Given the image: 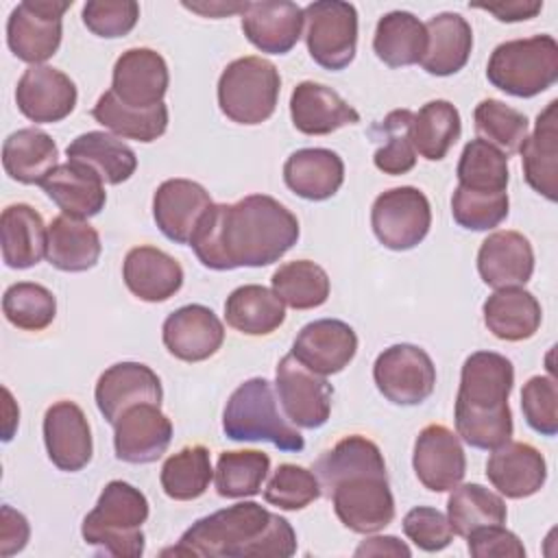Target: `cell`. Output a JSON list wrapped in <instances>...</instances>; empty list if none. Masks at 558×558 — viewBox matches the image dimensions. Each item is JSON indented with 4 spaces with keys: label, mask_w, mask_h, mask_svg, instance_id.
Wrapping results in <instances>:
<instances>
[{
    "label": "cell",
    "mask_w": 558,
    "mask_h": 558,
    "mask_svg": "<svg viewBox=\"0 0 558 558\" xmlns=\"http://www.w3.org/2000/svg\"><path fill=\"white\" fill-rule=\"evenodd\" d=\"M296 216L268 194L238 203H214L201 218L190 246L211 270L259 268L279 262L299 240Z\"/></svg>",
    "instance_id": "obj_1"
},
{
    "label": "cell",
    "mask_w": 558,
    "mask_h": 558,
    "mask_svg": "<svg viewBox=\"0 0 558 558\" xmlns=\"http://www.w3.org/2000/svg\"><path fill=\"white\" fill-rule=\"evenodd\" d=\"M296 534L288 519L255 501H240L194 521L163 556L201 558H288Z\"/></svg>",
    "instance_id": "obj_2"
},
{
    "label": "cell",
    "mask_w": 558,
    "mask_h": 558,
    "mask_svg": "<svg viewBox=\"0 0 558 558\" xmlns=\"http://www.w3.org/2000/svg\"><path fill=\"white\" fill-rule=\"evenodd\" d=\"M514 386L512 362L495 351L471 353L460 371L456 395V434L475 449L493 451L512 438L508 405Z\"/></svg>",
    "instance_id": "obj_3"
},
{
    "label": "cell",
    "mask_w": 558,
    "mask_h": 558,
    "mask_svg": "<svg viewBox=\"0 0 558 558\" xmlns=\"http://www.w3.org/2000/svg\"><path fill=\"white\" fill-rule=\"evenodd\" d=\"M148 512V499L140 488L113 480L102 488L94 510L83 519L81 534L98 554L140 558L146 547L142 525L146 523Z\"/></svg>",
    "instance_id": "obj_4"
},
{
    "label": "cell",
    "mask_w": 558,
    "mask_h": 558,
    "mask_svg": "<svg viewBox=\"0 0 558 558\" xmlns=\"http://www.w3.org/2000/svg\"><path fill=\"white\" fill-rule=\"evenodd\" d=\"M222 432L231 440H266L281 451H301L305 447L301 432L281 416L272 384L264 377L246 379L231 392L222 412Z\"/></svg>",
    "instance_id": "obj_5"
},
{
    "label": "cell",
    "mask_w": 558,
    "mask_h": 558,
    "mask_svg": "<svg viewBox=\"0 0 558 558\" xmlns=\"http://www.w3.org/2000/svg\"><path fill=\"white\" fill-rule=\"evenodd\" d=\"M493 87L532 98L558 81V44L551 35H532L499 44L486 65Z\"/></svg>",
    "instance_id": "obj_6"
},
{
    "label": "cell",
    "mask_w": 558,
    "mask_h": 558,
    "mask_svg": "<svg viewBox=\"0 0 558 558\" xmlns=\"http://www.w3.org/2000/svg\"><path fill=\"white\" fill-rule=\"evenodd\" d=\"M279 92V70L262 57H240L218 78L220 111L238 124L266 122L277 109Z\"/></svg>",
    "instance_id": "obj_7"
},
{
    "label": "cell",
    "mask_w": 558,
    "mask_h": 558,
    "mask_svg": "<svg viewBox=\"0 0 558 558\" xmlns=\"http://www.w3.org/2000/svg\"><path fill=\"white\" fill-rule=\"evenodd\" d=\"M310 57L325 70H344L357 48V11L351 2L318 0L303 9Z\"/></svg>",
    "instance_id": "obj_8"
},
{
    "label": "cell",
    "mask_w": 558,
    "mask_h": 558,
    "mask_svg": "<svg viewBox=\"0 0 558 558\" xmlns=\"http://www.w3.org/2000/svg\"><path fill=\"white\" fill-rule=\"evenodd\" d=\"M336 517L344 527L357 534L384 530L395 519V497L388 473H353L336 482L329 493Z\"/></svg>",
    "instance_id": "obj_9"
},
{
    "label": "cell",
    "mask_w": 558,
    "mask_h": 558,
    "mask_svg": "<svg viewBox=\"0 0 558 558\" xmlns=\"http://www.w3.org/2000/svg\"><path fill=\"white\" fill-rule=\"evenodd\" d=\"M371 227L386 248L410 251L425 240L432 227L429 201L418 187H390L375 198Z\"/></svg>",
    "instance_id": "obj_10"
},
{
    "label": "cell",
    "mask_w": 558,
    "mask_h": 558,
    "mask_svg": "<svg viewBox=\"0 0 558 558\" xmlns=\"http://www.w3.org/2000/svg\"><path fill=\"white\" fill-rule=\"evenodd\" d=\"M72 0H24L7 20L11 52L31 65L48 61L61 46L63 13Z\"/></svg>",
    "instance_id": "obj_11"
},
{
    "label": "cell",
    "mask_w": 558,
    "mask_h": 558,
    "mask_svg": "<svg viewBox=\"0 0 558 558\" xmlns=\"http://www.w3.org/2000/svg\"><path fill=\"white\" fill-rule=\"evenodd\" d=\"M377 390L395 405H418L436 386V366L429 353L416 344H392L373 364Z\"/></svg>",
    "instance_id": "obj_12"
},
{
    "label": "cell",
    "mask_w": 558,
    "mask_h": 558,
    "mask_svg": "<svg viewBox=\"0 0 558 558\" xmlns=\"http://www.w3.org/2000/svg\"><path fill=\"white\" fill-rule=\"evenodd\" d=\"M275 388L286 418L294 427L318 429L331 412V384L303 366L292 353L283 355L275 371Z\"/></svg>",
    "instance_id": "obj_13"
},
{
    "label": "cell",
    "mask_w": 558,
    "mask_h": 558,
    "mask_svg": "<svg viewBox=\"0 0 558 558\" xmlns=\"http://www.w3.org/2000/svg\"><path fill=\"white\" fill-rule=\"evenodd\" d=\"M412 466L418 482L432 493L456 488L466 473V456L458 434L445 425H427L414 440Z\"/></svg>",
    "instance_id": "obj_14"
},
{
    "label": "cell",
    "mask_w": 558,
    "mask_h": 558,
    "mask_svg": "<svg viewBox=\"0 0 558 558\" xmlns=\"http://www.w3.org/2000/svg\"><path fill=\"white\" fill-rule=\"evenodd\" d=\"M170 74L166 59L153 48H129L113 65L111 92L133 109H150L163 102Z\"/></svg>",
    "instance_id": "obj_15"
},
{
    "label": "cell",
    "mask_w": 558,
    "mask_h": 558,
    "mask_svg": "<svg viewBox=\"0 0 558 558\" xmlns=\"http://www.w3.org/2000/svg\"><path fill=\"white\" fill-rule=\"evenodd\" d=\"M76 98L74 81L50 65H31L15 87L17 109L35 124L61 122L74 111Z\"/></svg>",
    "instance_id": "obj_16"
},
{
    "label": "cell",
    "mask_w": 558,
    "mask_h": 558,
    "mask_svg": "<svg viewBox=\"0 0 558 558\" xmlns=\"http://www.w3.org/2000/svg\"><path fill=\"white\" fill-rule=\"evenodd\" d=\"M113 429L116 456L131 464L159 460L172 440V423L157 403H137L124 410Z\"/></svg>",
    "instance_id": "obj_17"
},
{
    "label": "cell",
    "mask_w": 558,
    "mask_h": 558,
    "mask_svg": "<svg viewBox=\"0 0 558 558\" xmlns=\"http://www.w3.org/2000/svg\"><path fill=\"white\" fill-rule=\"evenodd\" d=\"M94 397L105 421L116 425L122 412L137 403L161 405L163 390L159 375L150 366L140 362H118L98 377Z\"/></svg>",
    "instance_id": "obj_18"
},
{
    "label": "cell",
    "mask_w": 558,
    "mask_h": 558,
    "mask_svg": "<svg viewBox=\"0 0 558 558\" xmlns=\"http://www.w3.org/2000/svg\"><path fill=\"white\" fill-rule=\"evenodd\" d=\"M44 442L50 462L59 471L76 473L94 453L92 429L85 412L74 401H57L44 414Z\"/></svg>",
    "instance_id": "obj_19"
},
{
    "label": "cell",
    "mask_w": 558,
    "mask_h": 558,
    "mask_svg": "<svg viewBox=\"0 0 558 558\" xmlns=\"http://www.w3.org/2000/svg\"><path fill=\"white\" fill-rule=\"evenodd\" d=\"M355 351L357 336L351 325L338 318H320L299 331L290 353L310 371L327 377L349 366Z\"/></svg>",
    "instance_id": "obj_20"
},
{
    "label": "cell",
    "mask_w": 558,
    "mask_h": 558,
    "mask_svg": "<svg viewBox=\"0 0 558 558\" xmlns=\"http://www.w3.org/2000/svg\"><path fill=\"white\" fill-rule=\"evenodd\" d=\"M211 205V196L201 183L190 179H168L155 190L153 218L168 240L190 244L201 218Z\"/></svg>",
    "instance_id": "obj_21"
},
{
    "label": "cell",
    "mask_w": 558,
    "mask_h": 558,
    "mask_svg": "<svg viewBox=\"0 0 558 558\" xmlns=\"http://www.w3.org/2000/svg\"><path fill=\"white\" fill-rule=\"evenodd\" d=\"M161 338L177 360L203 362L222 347L225 327L209 307L192 303L174 310L163 320Z\"/></svg>",
    "instance_id": "obj_22"
},
{
    "label": "cell",
    "mask_w": 558,
    "mask_h": 558,
    "mask_svg": "<svg viewBox=\"0 0 558 558\" xmlns=\"http://www.w3.org/2000/svg\"><path fill=\"white\" fill-rule=\"evenodd\" d=\"M486 477L499 495L508 499H525L545 486L547 462L530 442L508 440L493 449L486 462Z\"/></svg>",
    "instance_id": "obj_23"
},
{
    "label": "cell",
    "mask_w": 558,
    "mask_h": 558,
    "mask_svg": "<svg viewBox=\"0 0 558 558\" xmlns=\"http://www.w3.org/2000/svg\"><path fill=\"white\" fill-rule=\"evenodd\" d=\"M303 24V9L288 0L246 2V9L242 11V31L246 39L268 54L290 52L301 37Z\"/></svg>",
    "instance_id": "obj_24"
},
{
    "label": "cell",
    "mask_w": 558,
    "mask_h": 558,
    "mask_svg": "<svg viewBox=\"0 0 558 558\" xmlns=\"http://www.w3.org/2000/svg\"><path fill=\"white\" fill-rule=\"evenodd\" d=\"M477 272L495 290L525 286L534 272V251L519 231H495L477 251Z\"/></svg>",
    "instance_id": "obj_25"
},
{
    "label": "cell",
    "mask_w": 558,
    "mask_h": 558,
    "mask_svg": "<svg viewBox=\"0 0 558 558\" xmlns=\"http://www.w3.org/2000/svg\"><path fill=\"white\" fill-rule=\"evenodd\" d=\"M122 279L131 294L146 303H161L183 286L181 264L157 246H133L122 264Z\"/></svg>",
    "instance_id": "obj_26"
},
{
    "label": "cell",
    "mask_w": 558,
    "mask_h": 558,
    "mask_svg": "<svg viewBox=\"0 0 558 558\" xmlns=\"http://www.w3.org/2000/svg\"><path fill=\"white\" fill-rule=\"evenodd\" d=\"M290 118L305 135H329L360 122V113L338 92L314 81H303L292 89Z\"/></svg>",
    "instance_id": "obj_27"
},
{
    "label": "cell",
    "mask_w": 558,
    "mask_h": 558,
    "mask_svg": "<svg viewBox=\"0 0 558 558\" xmlns=\"http://www.w3.org/2000/svg\"><path fill=\"white\" fill-rule=\"evenodd\" d=\"M519 153L527 185L554 203L558 198V100H549L536 116L534 131Z\"/></svg>",
    "instance_id": "obj_28"
},
{
    "label": "cell",
    "mask_w": 558,
    "mask_h": 558,
    "mask_svg": "<svg viewBox=\"0 0 558 558\" xmlns=\"http://www.w3.org/2000/svg\"><path fill=\"white\" fill-rule=\"evenodd\" d=\"M48 198L70 218L98 216L107 203L105 181L78 161L59 163L41 183Z\"/></svg>",
    "instance_id": "obj_29"
},
{
    "label": "cell",
    "mask_w": 558,
    "mask_h": 558,
    "mask_svg": "<svg viewBox=\"0 0 558 558\" xmlns=\"http://www.w3.org/2000/svg\"><path fill=\"white\" fill-rule=\"evenodd\" d=\"M283 181L305 201H327L344 181V163L329 148H299L283 163Z\"/></svg>",
    "instance_id": "obj_30"
},
{
    "label": "cell",
    "mask_w": 558,
    "mask_h": 558,
    "mask_svg": "<svg viewBox=\"0 0 558 558\" xmlns=\"http://www.w3.org/2000/svg\"><path fill=\"white\" fill-rule=\"evenodd\" d=\"M482 314L488 331L506 342H521L532 338L543 320L541 303L521 286L495 290L484 301Z\"/></svg>",
    "instance_id": "obj_31"
},
{
    "label": "cell",
    "mask_w": 558,
    "mask_h": 558,
    "mask_svg": "<svg viewBox=\"0 0 558 558\" xmlns=\"http://www.w3.org/2000/svg\"><path fill=\"white\" fill-rule=\"evenodd\" d=\"M427 48L421 65L427 74L451 76L460 72L473 48L471 24L460 13H438L427 24Z\"/></svg>",
    "instance_id": "obj_32"
},
{
    "label": "cell",
    "mask_w": 558,
    "mask_h": 558,
    "mask_svg": "<svg viewBox=\"0 0 558 558\" xmlns=\"http://www.w3.org/2000/svg\"><path fill=\"white\" fill-rule=\"evenodd\" d=\"M2 262L9 268H31L41 262L48 248V229L41 216L26 203L2 209L0 216Z\"/></svg>",
    "instance_id": "obj_33"
},
{
    "label": "cell",
    "mask_w": 558,
    "mask_h": 558,
    "mask_svg": "<svg viewBox=\"0 0 558 558\" xmlns=\"http://www.w3.org/2000/svg\"><path fill=\"white\" fill-rule=\"evenodd\" d=\"M59 148L54 140L35 129H17L2 144L4 172L24 185H41L46 177L59 166Z\"/></svg>",
    "instance_id": "obj_34"
},
{
    "label": "cell",
    "mask_w": 558,
    "mask_h": 558,
    "mask_svg": "<svg viewBox=\"0 0 558 558\" xmlns=\"http://www.w3.org/2000/svg\"><path fill=\"white\" fill-rule=\"evenodd\" d=\"M102 244L98 231L78 218L65 214L48 225V262L63 272H83L98 264Z\"/></svg>",
    "instance_id": "obj_35"
},
{
    "label": "cell",
    "mask_w": 558,
    "mask_h": 558,
    "mask_svg": "<svg viewBox=\"0 0 558 558\" xmlns=\"http://www.w3.org/2000/svg\"><path fill=\"white\" fill-rule=\"evenodd\" d=\"M68 161L92 168L107 185H120L133 177L137 157L131 146L105 131H87L74 137L65 148Z\"/></svg>",
    "instance_id": "obj_36"
},
{
    "label": "cell",
    "mask_w": 558,
    "mask_h": 558,
    "mask_svg": "<svg viewBox=\"0 0 558 558\" xmlns=\"http://www.w3.org/2000/svg\"><path fill=\"white\" fill-rule=\"evenodd\" d=\"M227 325L246 336H268L286 320L283 301L268 288L246 283L235 288L225 301Z\"/></svg>",
    "instance_id": "obj_37"
},
{
    "label": "cell",
    "mask_w": 558,
    "mask_h": 558,
    "mask_svg": "<svg viewBox=\"0 0 558 558\" xmlns=\"http://www.w3.org/2000/svg\"><path fill=\"white\" fill-rule=\"evenodd\" d=\"M427 48L425 24L410 11H390L379 17L373 37V50L388 68L421 63Z\"/></svg>",
    "instance_id": "obj_38"
},
{
    "label": "cell",
    "mask_w": 558,
    "mask_h": 558,
    "mask_svg": "<svg viewBox=\"0 0 558 558\" xmlns=\"http://www.w3.org/2000/svg\"><path fill=\"white\" fill-rule=\"evenodd\" d=\"M92 116L116 135L144 144L155 142L168 129V107L163 102L150 109H133L120 102L111 89L96 100Z\"/></svg>",
    "instance_id": "obj_39"
},
{
    "label": "cell",
    "mask_w": 558,
    "mask_h": 558,
    "mask_svg": "<svg viewBox=\"0 0 558 558\" xmlns=\"http://www.w3.org/2000/svg\"><path fill=\"white\" fill-rule=\"evenodd\" d=\"M508 517L506 501L482 484H458L447 499V519L458 536H469L484 525H504Z\"/></svg>",
    "instance_id": "obj_40"
},
{
    "label": "cell",
    "mask_w": 558,
    "mask_h": 558,
    "mask_svg": "<svg viewBox=\"0 0 558 558\" xmlns=\"http://www.w3.org/2000/svg\"><path fill=\"white\" fill-rule=\"evenodd\" d=\"M364 471L386 473V462L379 447L360 434L344 436L331 449H327L314 464V473L320 482V488H325L327 493L342 477Z\"/></svg>",
    "instance_id": "obj_41"
},
{
    "label": "cell",
    "mask_w": 558,
    "mask_h": 558,
    "mask_svg": "<svg viewBox=\"0 0 558 558\" xmlns=\"http://www.w3.org/2000/svg\"><path fill=\"white\" fill-rule=\"evenodd\" d=\"M462 133L460 111L449 100H429L412 118L414 150L427 161H440Z\"/></svg>",
    "instance_id": "obj_42"
},
{
    "label": "cell",
    "mask_w": 558,
    "mask_h": 558,
    "mask_svg": "<svg viewBox=\"0 0 558 558\" xmlns=\"http://www.w3.org/2000/svg\"><path fill=\"white\" fill-rule=\"evenodd\" d=\"M214 480L209 449L203 445H190L166 458L159 482L163 493L174 501H192L205 495Z\"/></svg>",
    "instance_id": "obj_43"
},
{
    "label": "cell",
    "mask_w": 558,
    "mask_h": 558,
    "mask_svg": "<svg viewBox=\"0 0 558 558\" xmlns=\"http://www.w3.org/2000/svg\"><path fill=\"white\" fill-rule=\"evenodd\" d=\"M272 292L292 310L320 307L329 296V277L310 259H294L272 272Z\"/></svg>",
    "instance_id": "obj_44"
},
{
    "label": "cell",
    "mask_w": 558,
    "mask_h": 558,
    "mask_svg": "<svg viewBox=\"0 0 558 558\" xmlns=\"http://www.w3.org/2000/svg\"><path fill=\"white\" fill-rule=\"evenodd\" d=\"M270 471V458L257 449L222 451L214 471L216 490L227 499L253 497L262 490V484Z\"/></svg>",
    "instance_id": "obj_45"
},
{
    "label": "cell",
    "mask_w": 558,
    "mask_h": 558,
    "mask_svg": "<svg viewBox=\"0 0 558 558\" xmlns=\"http://www.w3.org/2000/svg\"><path fill=\"white\" fill-rule=\"evenodd\" d=\"M458 185L475 192H506L508 187V157L484 140L464 144L458 161Z\"/></svg>",
    "instance_id": "obj_46"
},
{
    "label": "cell",
    "mask_w": 558,
    "mask_h": 558,
    "mask_svg": "<svg viewBox=\"0 0 558 558\" xmlns=\"http://www.w3.org/2000/svg\"><path fill=\"white\" fill-rule=\"evenodd\" d=\"M473 120L480 140L497 146L504 155L519 153L530 131L525 113L495 98H484L475 107Z\"/></svg>",
    "instance_id": "obj_47"
},
{
    "label": "cell",
    "mask_w": 558,
    "mask_h": 558,
    "mask_svg": "<svg viewBox=\"0 0 558 558\" xmlns=\"http://www.w3.org/2000/svg\"><path fill=\"white\" fill-rule=\"evenodd\" d=\"M412 118L410 109H395L390 111L373 133H379L386 140L373 155V163L384 174H405L416 163V150L412 144Z\"/></svg>",
    "instance_id": "obj_48"
},
{
    "label": "cell",
    "mask_w": 558,
    "mask_h": 558,
    "mask_svg": "<svg viewBox=\"0 0 558 558\" xmlns=\"http://www.w3.org/2000/svg\"><path fill=\"white\" fill-rule=\"evenodd\" d=\"M2 312L13 327L24 331H41L57 316V299L41 283L17 281L4 290Z\"/></svg>",
    "instance_id": "obj_49"
},
{
    "label": "cell",
    "mask_w": 558,
    "mask_h": 558,
    "mask_svg": "<svg viewBox=\"0 0 558 558\" xmlns=\"http://www.w3.org/2000/svg\"><path fill=\"white\" fill-rule=\"evenodd\" d=\"M323 495L314 471L299 464H279L264 488V499L279 510H303Z\"/></svg>",
    "instance_id": "obj_50"
},
{
    "label": "cell",
    "mask_w": 558,
    "mask_h": 558,
    "mask_svg": "<svg viewBox=\"0 0 558 558\" xmlns=\"http://www.w3.org/2000/svg\"><path fill=\"white\" fill-rule=\"evenodd\" d=\"M508 192H475L456 187L451 196L453 220L469 231H488L499 227L508 216Z\"/></svg>",
    "instance_id": "obj_51"
},
{
    "label": "cell",
    "mask_w": 558,
    "mask_h": 558,
    "mask_svg": "<svg viewBox=\"0 0 558 558\" xmlns=\"http://www.w3.org/2000/svg\"><path fill=\"white\" fill-rule=\"evenodd\" d=\"M521 410L527 425L543 434L556 436L558 432V386L554 377L534 375L523 384Z\"/></svg>",
    "instance_id": "obj_52"
},
{
    "label": "cell",
    "mask_w": 558,
    "mask_h": 558,
    "mask_svg": "<svg viewBox=\"0 0 558 558\" xmlns=\"http://www.w3.org/2000/svg\"><path fill=\"white\" fill-rule=\"evenodd\" d=\"M137 20L140 4L135 0H89L83 7V24L105 39L129 35Z\"/></svg>",
    "instance_id": "obj_53"
},
{
    "label": "cell",
    "mask_w": 558,
    "mask_h": 558,
    "mask_svg": "<svg viewBox=\"0 0 558 558\" xmlns=\"http://www.w3.org/2000/svg\"><path fill=\"white\" fill-rule=\"evenodd\" d=\"M405 536L423 551H440L453 541L447 514L429 506H416L403 517Z\"/></svg>",
    "instance_id": "obj_54"
},
{
    "label": "cell",
    "mask_w": 558,
    "mask_h": 558,
    "mask_svg": "<svg viewBox=\"0 0 558 558\" xmlns=\"http://www.w3.org/2000/svg\"><path fill=\"white\" fill-rule=\"evenodd\" d=\"M469 554L475 558H523L525 547L519 536L504 525H484L466 536Z\"/></svg>",
    "instance_id": "obj_55"
},
{
    "label": "cell",
    "mask_w": 558,
    "mask_h": 558,
    "mask_svg": "<svg viewBox=\"0 0 558 558\" xmlns=\"http://www.w3.org/2000/svg\"><path fill=\"white\" fill-rule=\"evenodd\" d=\"M31 536V525L26 517L11 506H2L0 510V554L11 556L26 547Z\"/></svg>",
    "instance_id": "obj_56"
},
{
    "label": "cell",
    "mask_w": 558,
    "mask_h": 558,
    "mask_svg": "<svg viewBox=\"0 0 558 558\" xmlns=\"http://www.w3.org/2000/svg\"><path fill=\"white\" fill-rule=\"evenodd\" d=\"M473 9L493 13L499 22H523L541 13L543 2L538 0H506V2H473Z\"/></svg>",
    "instance_id": "obj_57"
},
{
    "label": "cell",
    "mask_w": 558,
    "mask_h": 558,
    "mask_svg": "<svg viewBox=\"0 0 558 558\" xmlns=\"http://www.w3.org/2000/svg\"><path fill=\"white\" fill-rule=\"evenodd\" d=\"M410 547L397 536H373L360 543L355 556H410Z\"/></svg>",
    "instance_id": "obj_58"
},
{
    "label": "cell",
    "mask_w": 558,
    "mask_h": 558,
    "mask_svg": "<svg viewBox=\"0 0 558 558\" xmlns=\"http://www.w3.org/2000/svg\"><path fill=\"white\" fill-rule=\"evenodd\" d=\"M183 7L205 17H227L231 13H242L246 2H183Z\"/></svg>",
    "instance_id": "obj_59"
}]
</instances>
